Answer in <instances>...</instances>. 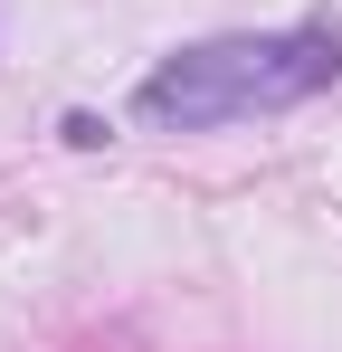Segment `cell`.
<instances>
[{
  "label": "cell",
  "mask_w": 342,
  "mask_h": 352,
  "mask_svg": "<svg viewBox=\"0 0 342 352\" xmlns=\"http://www.w3.org/2000/svg\"><path fill=\"white\" fill-rule=\"evenodd\" d=\"M342 86V19H285V29H228V38H190L171 48L143 86H133V124L152 133H219V124L285 115L304 96Z\"/></svg>",
  "instance_id": "obj_1"
},
{
  "label": "cell",
  "mask_w": 342,
  "mask_h": 352,
  "mask_svg": "<svg viewBox=\"0 0 342 352\" xmlns=\"http://www.w3.org/2000/svg\"><path fill=\"white\" fill-rule=\"evenodd\" d=\"M57 143H76V153H105V143H114V124H105V115H67V124H57Z\"/></svg>",
  "instance_id": "obj_2"
}]
</instances>
